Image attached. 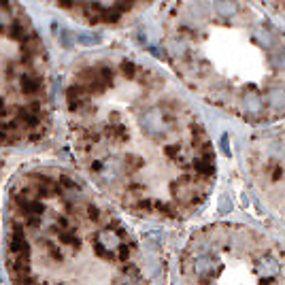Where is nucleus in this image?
I'll list each match as a JSON object with an SVG mask.
<instances>
[{
    "label": "nucleus",
    "mask_w": 285,
    "mask_h": 285,
    "mask_svg": "<svg viewBox=\"0 0 285 285\" xmlns=\"http://www.w3.org/2000/svg\"><path fill=\"white\" fill-rule=\"evenodd\" d=\"M158 45L211 104L253 122L285 115V19L264 0H164Z\"/></svg>",
    "instance_id": "obj_1"
},
{
    "label": "nucleus",
    "mask_w": 285,
    "mask_h": 285,
    "mask_svg": "<svg viewBox=\"0 0 285 285\" xmlns=\"http://www.w3.org/2000/svg\"><path fill=\"white\" fill-rule=\"evenodd\" d=\"M45 70L47 49L26 7L19 0H0V83L30 96Z\"/></svg>",
    "instance_id": "obj_2"
},
{
    "label": "nucleus",
    "mask_w": 285,
    "mask_h": 285,
    "mask_svg": "<svg viewBox=\"0 0 285 285\" xmlns=\"http://www.w3.org/2000/svg\"><path fill=\"white\" fill-rule=\"evenodd\" d=\"M45 7L79 26L94 30H117L132 26L164 0H41Z\"/></svg>",
    "instance_id": "obj_3"
},
{
    "label": "nucleus",
    "mask_w": 285,
    "mask_h": 285,
    "mask_svg": "<svg viewBox=\"0 0 285 285\" xmlns=\"http://www.w3.org/2000/svg\"><path fill=\"white\" fill-rule=\"evenodd\" d=\"M9 249L13 255H30V245H28L26 232H23L19 221H13V232H11V239H9Z\"/></svg>",
    "instance_id": "obj_4"
},
{
    "label": "nucleus",
    "mask_w": 285,
    "mask_h": 285,
    "mask_svg": "<svg viewBox=\"0 0 285 285\" xmlns=\"http://www.w3.org/2000/svg\"><path fill=\"white\" fill-rule=\"evenodd\" d=\"M53 232L58 234V239H60V243H64V245H70V247H73L75 249V251H79V249H81V239H79V236L75 234V228H53Z\"/></svg>",
    "instance_id": "obj_5"
},
{
    "label": "nucleus",
    "mask_w": 285,
    "mask_h": 285,
    "mask_svg": "<svg viewBox=\"0 0 285 285\" xmlns=\"http://www.w3.org/2000/svg\"><path fill=\"white\" fill-rule=\"evenodd\" d=\"M279 270H281L279 262H277V260H272V258H264V260H260V262H258V272L262 277H266V279L277 277Z\"/></svg>",
    "instance_id": "obj_6"
},
{
    "label": "nucleus",
    "mask_w": 285,
    "mask_h": 285,
    "mask_svg": "<svg viewBox=\"0 0 285 285\" xmlns=\"http://www.w3.org/2000/svg\"><path fill=\"white\" fill-rule=\"evenodd\" d=\"M142 166H145V158L138 156V153H126V156H124V170L128 175L138 173Z\"/></svg>",
    "instance_id": "obj_7"
},
{
    "label": "nucleus",
    "mask_w": 285,
    "mask_h": 285,
    "mask_svg": "<svg viewBox=\"0 0 285 285\" xmlns=\"http://www.w3.org/2000/svg\"><path fill=\"white\" fill-rule=\"evenodd\" d=\"M211 270H215V260L209 258V255H203L196 260V272L200 277H207Z\"/></svg>",
    "instance_id": "obj_8"
},
{
    "label": "nucleus",
    "mask_w": 285,
    "mask_h": 285,
    "mask_svg": "<svg viewBox=\"0 0 285 285\" xmlns=\"http://www.w3.org/2000/svg\"><path fill=\"white\" fill-rule=\"evenodd\" d=\"M11 283L13 285H34V279L30 275V270H17V272H11Z\"/></svg>",
    "instance_id": "obj_9"
},
{
    "label": "nucleus",
    "mask_w": 285,
    "mask_h": 285,
    "mask_svg": "<svg viewBox=\"0 0 285 285\" xmlns=\"http://www.w3.org/2000/svg\"><path fill=\"white\" fill-rule=\"evenodd\" d=\"M132 251H136V243H122L117 245V258H120V262H130V255Z\"/></svg>",
    "instance_id": "obj_10"
},
{
    "label": "nucleus",
    "mask_w": 285,
    "mask_h": 285,
    "mask_svg": "<svg viewBox=\"0 0 285 285\" xmlns=\"http://www.w3.org/2000/svg\"><path fill=\"white\" fill-rule=\"evenodd\" d=\"M130 209H132L134 213H151L153 211V200H149V198L136 200L134 205H130Z\"/></svg>",
    "instance_id": "obj_11"
},
{
    "label": "nucleus",
    "mask_w": 285,
    "mask_h": 285,
    "mask_svg": "<svg viewBox=\"0 0 285 285\" xmlns=\"http://www.w3.org/2000/svg\"><path fill=\"white\" fill-rule=\"evenodd\" d=\"M264 3L275 11V13L279 15V17H283L285 19V0H264Z\"/></svg>",
    "instance_id": "obj_12"
},
{
    "label": "nucleus",
    "mask_w": 285,
    "mask_h": 285,
    "mask_svg": "<svg viewBox=\"0 0 285 285\" xmlns=\"http://www.w3.org/2000/svg\"><path fill=\"white\" fill-rule=\"evenodd\" d=\"M86 215H88V219L90 221H100V217H102V211H100V207H96V205H88L86 207Z\"/></svg>",
    "instance_id": "obj_13"
},
{
    "label": "nucleus",
    "mask_w": 285,
    "mask_h": 285,
    "mask_svg": "<svg viewBox=\"0 0 285 285\" xmlns=\"http://www.w3.org/2000/svg\"><path fill=\"white\" fill-rule=\"evenodd\" d=\"M47 251H49V258L53 260V262H62L64 260V253H62V249L60 247H55L51 243H47Z\"/></svg>",
    "instance_id": "obj_14"
},
{
    "label": "nucleus",
    "mask_w": 285,
    "mask_h": 285,
    "mask_svg": "<svg viewBox=\"0 0 285 285\" xmlns=\"http://www.w3.org/2000/svg\"><path fill=\"white\" fill-rule=\"evenodd\" d=\"M94 253H96L98 258H102V260H111V258H113V253L106 251V249L102 247V243H98V241L94 243Z\"/></svg>",
    "instance_id": "obj_15"
},
{
    "label": "nucleus",
    "mask_w": 285,
    "mask_h": 285,
    "mask_svg": "<svg viewBox=\"0 0 285 285\" xmlns=\"http://www.w3.org/2000/svg\"><path fill=\"white\" fill-rule=\"evenodd\" d=\"M60 183H62V187H64V189H75V187H77L75 179H70L68 175H62V177H60Z\"/></svg>",
    "instance_id": "obj_16"
},
{
    "label": "nucleus",
    "mask_w": 285,
    "mask_h": 285,
    "mask_svg": "<svg viewBox=\"0 0 285 285\" xmlns=\"http://www.w3.org/2000/svg\"><path fill=\"white\" fill-rule=\"evenodd\" d=\"M126 187H128V192H142V189H145V185H142V183H136V181H130Z\"/></svg>",
    "instance_id": "obj_17"
},
{
    "label": "nucleus",
    "mask_w": 285,
    "mask_h": 285,
    "mask_svg": "<svg viewBox=\"0 0 285 285\" xmlns=\"http://www.w3.org/2000/svg\"><path fill=\"white\" fill-rule=\"evenodd\" d=\"M58 225H60V230L62 228H68V219L64 215H60V217H58ZM58 225H55V228H58Z\"/></svg>",
    "instance_id": "obj_18"
},
{
    "label": "nucleus",
    "mask_w": 285,
    "mask_h": 285,
    "mask_svg": "<svg viewBox=\"0 0 285 285\" xmlns=\"http://www.w3.org/2000/svg\"><path fill=\"white\" fill-rule=\"evenodd\" d=\"M230 211V203H228V198H221V213H228Z\"/></svg>",
    "instance_id": "obj_19"
}]
</instances>
